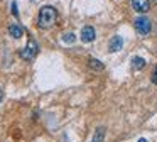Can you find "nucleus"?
Segmentation results:
<instances>
[{
    "label": "nucleus",
    "instance_id": "13",
    "mask_svg": "<svg viewBox=\"0 0 157 142\" xmlns=\"http://www.w3.org/2000/svg\"><path fill=\"white\" fill-rule=\"evenodd\" d=\"M152 83L157 85V66H155V69H154V73H152Z\"/></svg>",
    "mask_w": 157,
    "mask_h": 142
},
{
    "label": "nucleus",
    "instance_id": "14",
    "mask_svg": "<svg viewBox=\"0 0 157 142\" xmlns=\"http://www.w3.org/2000/svg\"><path fill=\"white\" fill-rule=\"evenodd\" d=\"M2 98H4V91H2V88H0V103H2Z\"/></svg>",
    "mask_w": 157,
    "mask_h": 142
},
{
    "label": "nucleus",
    "instance_id": "7",
    "mask_svg": "<svg viewBox=\"0 0 157 142\" xmlns=\"http://www.w3.org/2000/svg\"><path fill=\"white\" fill-rule=\"evenodd\" d=\"M9 36L14 37V39H21L24 36V29H22L21 24H10L9 26Z\"/></svg>",
    "mask_w": 157,
    "mask_h": 142
},
{
    "label": "nucleus",
    "instance_id": "11",
    "mask_svg": "<svg viewBox=\"0 0 157 142\" xmlns=\"http://www.w3.org/2000/svg\"><path fill=\"white\" fill-rule=\"evenodd\" d=\"M76 41V36L73 32H66L64 36H63V42H66V44H73Z\"/></svg>",
    "mask_w": 157,
    "mask_h": 142
},
{
    "label": "nucleus",
    "instance_id": "15",
    "mask_svg": "<svg viewBox=\"0 0 157 142\" xmlns=\"http://www.w3.org/2000/svg\"><path fill=\"white\" fill-rule=\"evenodd\" d=\"M139 142H147V140H145V139H140V140H139Z\"/></svg>",
    "mask_w": 157,
    "mask_h": 142
},
{
    "label": "nucleus",
    "instance_id": "4",
    "mask_svg": "<svg viewBox=\"0 0 157 142\" xmlns=\"http://www.w3.org/2000/svg\"><path fill=\"white\" fill-rule=\"evenodd\" d=\"M96 39V32L91 26H86L81 29V41L83 42H93Z\"/></svg>",
    "mask_w": 157,
    "mask_h": 142
},
{
    "label": "nucleus",
    "instance_id": "8",
    "mask_svg": "<svg viewBox=\"0 0 157 142\" xmlns=\"http://www.w3.org/2000/svg\"><path fill=\"white\" fill-rule=\"evenodd\" d=\"M105 127H98L95 130V135H93L91 142H105Z\"/></svg>",
    "mask_w": 157,
    "mask_h": 142
},
{
    "label": "nucleus",
    "instance_id": "1",
    "mask_svg": "<svg viewBox=\"0 0 157 142\" xmlns=\"http://www.w3.org/2000/svg\"><path fill=\"white\" fill-rule=\"evenodd\" d=\"M58 20V10L51 5H44L39 10V17H37V26L41 29H51Z\"/></svg>",
    "mask_w": 157,
    "mask_h": 142
},
{
    "label": "nucleus",
    "instance_id": "2",
    "mask_svg": "<svg viewBox=\"0 0 157 142\" xmlns=\"http://www.w3.org/2000/svg\"><path fill=\"white\" fill-rule=\"evenodd\" d=\"M133 26H135V30L140 34V36H147V34H150V30H152V22H150V19L145 17V15L137 17L135 22H133Z\"/></svg>",
    "mask_w": 157,
    "mask_h": 142
},
{
    "label": "nucleus",
    "instance_id": "3",
    "mask_svg": "<svg viewBox=\"0 0 157 142\" xmlns=\"http://www.w3.org/2000/svg\"><path fill=\"white\" fill-rule=\"evenodd\" d=\"M37 53H39L37 42H36L34 39H29V42L25 44V47L21 51V57L24 61H32L36 56H37Z\"/></svg>",
    "mask_w": 157,
    "mask_h": 142
},
{
    "label": "nucleus",
    "instance_id": "6",
    "mask_svg": "<svg viewBox=\"0 0 157 142\" xmlns=\"http://www.w3.org/2000/svg\"><path fill=\"white\" fill-rule=\"evenodd\" d=\"M132 7L137 12L145 14V12H149V9H150V2L149 0H132Z\"/></svg>",
    "mask_w": 157,
    "mask_h": 142
},
{
    "label": "nucleus",
    "instance_id": "10",
    "mask_svg": "<svg viewBox=\"0 0 157 142\" xmlns=\"http://www.w3.org/2000/svg\"><path fill=\"white\" fill-rule=\"evenodd\" d=\"M88 66L91 68V69H95V71H101L103 68H105V66H103L101 61L95 59V57H90V59H88Z\"/></svg>",
    "mask_w": 157,
    "mask_h": 142
},
{
    "label": "nucleus",
    "instance_id": "5",
    "mask_svg": "<svg viewBox=\"0 0 157 142\" xmlns=\"http://www.w3.org/2000/svg\"><path fill=\"white\" fill-rule=\"evenodd\" d=\"M123 47V37L122 36H113L110 39V44H108V51L110 53H117Z\"/></svg>",
    "mask_w": 157,
    "mask_h": 142
},
{
    "label": "nucleus",
    "instance_id": "9",
    "mask_svg": "<svg viewBox=\"0 0 157 142\" xmlns=\"http://www.w3.org/2000/svg\"><path fill=\"white\" fill-rule=\"evenodd\" d=\"M132 68L133 69H144V68H145V59H144V57H140V56H135L132 59Z\"/></svg>",
    "mask_w": 157,
    "mask_h": 142
},
{
    "label": "nucleus",
    "instance_id": "12",
    "mask_svg": "<svg viewBox=\"0 0 157 142\" xmlns=\"http://www.w3.org/2000/svg\"><path fill=\"white\" fill-rule=\"evenodd\" d=\"M12 14H14L15 17H19V10H17V2H12Z\"/></svg>",
    "mask_w": 157,
    "mask_h": 142
}]
</instances>
